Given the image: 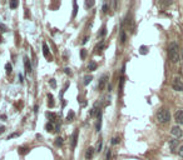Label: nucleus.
<instances>
[{
	"mask_svg": "<svg viewBox=\"0 0 183 160\" xmlns=\"http://www.w3.org/2000/svg\"><path fill=\"white\" fill-rule=\"evenodd\" d=\"M168 56L172 63H177L179 60V48L176 43H171L168 48Z\"/></svg>",
	"mask_w": 183,
	"mask_h": 160,
	"instance_id": "f257e3e1",
	"label": "nucleus"
},
{
	"mask_svg": "<svg viewBox=\"0 0 183 160\" xmlns=\"http://www.w3.org/2000/svg\"><path fill=\"white\" fill-rule=\"evenodd\" d=\"M157 120L159 121L161 124H166L171 120V114L167 109H161L157 113Z\"/></svg>",
	"mask_w": 183,
	"mask_h": 160,
	"instance_id": "f03ea898",
	"label": "nucleus"
},
{
	"mask_svg": "<svg viewBox=\"0 0 183 160\" xmlns=\"http://www.w3.org/2000/svg\"><path fill=\"white\" fill-rule=\"evenodd\" d=\"M173 89L177 91H183V83H182V80L179 78H176L174 79V81H173Z\"/></svg>",
	"mask_w": 183,
	"mask_h": 160,
	"instance_id": "7ed1b4c3",
	"label": "nucleus"
},
{
	"mask_svg": "<svg viewBox=\"0 0 183 160\" xmlns=\"http://www.w3.org/2000/svg\"><path fill=\"white\" fill-rule=\"evenodd\" d=\"M171 133H172V135L174 136L176 139H178V138H181L182 136V129L179 128V126H173L172 128V130H171Z\"/></svg>",
	"mask_w": 183,
	"mask_h": 160,
	"instance_id": "20e7f679",
	"label": "nucleus"
},
{
	"mask_svg": "<svg viewBox=\"0 0 183 160\" xmlns=\"http://www.w3.org/2000/svg\"><path fill=\"white\" fill-rule=\"evenodd\" d=\"M107 80H108V74H104V75H103V76L100 78L99 83H98V89H99V90H103V89H104L105 84H107Z\"/></svg>",
	"mask_w": 183,
	"mask_h": 160,
	"instance_id": "39448f33",
	"label": "nucleus"
},
{
	"mask_svg": "<svg viewBox=\"0 0 183 160\" xmlns=\"http://www.w3.org/2000/svg\"><path fill=\"white\" fill-rule=\"evenodd\" d=\"M45 129L48 130V131H50V133H54V131H58L59 130V125H55L54 123L49 121V123L45 125Z\"/></svg>",
	"mask_w": 183,
	"mask_h": 160,
	"instance_id": "423d86ee",
	"label": "nucleus"
},
{
	"mask_svg": "<svg viewBox=\"0 0 183 160\" xmlns=\"http://www.w3.org/2000/svg\"><path fill=\"white\" fill-rule=\"evenodd\" d=\"M24 65H25L26 74H31L33 73V68H31V64L29 62V59H28V56H25V58H24Z\"/></svg>",
	"mask_w": 183,
	"mask_h": 160,
	"instance_id": "0eeeda50",
	"label": "nucleus"
},
{
	"mask_svg": "<svg viewBox=\"0 0 183 160\" xmlns=\"http://www.w3.org/2000/svg\"><path fill=\"white\" fill-rule=\"evenodd\" d=\"M174 119L178 124H183V110H178L174 114Z\"/></svg>",
	"mask_w": 183,
	"mask_h": 160,
	"instance_id": "6e6552de",
	"label": "nucleus"
},
{
	"mask_svg": "<svg viewBox=\"0 0 183 160\" xmlns=\"http://www.w3.org/2000/svg\"><path fill=\"white\" fill-rule=\"evenodd\" d=\"M99 114H100V110L98 109V103H95L94 106H93L92 109H90V113H89V115H90V116H95V115H97V116H98Z\"/></svg>",
	"mask_w": 183,
	"mask_h": 160,
	"instance_id": "1a4fd4ad",
	"label": "nucleus"
},
{
	"mask_svg": "<svg viewBox=\"0 0 183 160\" xmlns=\"http://www.w3.org/2000/svg\"><path fill=\"white\" fill-rule=\"evenodd\" d=\"M77 143H78V130L75 129V130H74V133H73V135H72V148H75Z\"/></svg>",
	"mask_w": 183,
	"mask_h": 160,
	"instance_id": "9d476101",
	"label": "nucleus"
},
{
	"mask_svg": "<svg viewBox=\"0 0 183 160\" xmlns=\"http://www.w3.org/2000/svg\"><path fill=\"white\" fill-rule=\"evenodd\" d=\"M93 155H94V149L93 148H88L87 149V153H85V159H92L93 158Z\"/></svg>",
	"mask_w": 183,
	"mask_h": 160,
	"instance_id": "9b49d317",
	"label": "nucleus"
},
{
	"mask_svg": "<svg viewBox=\"0 0 183 160\" xmlns=\"http://www.w3.org/2000/svg\"><path fill=\"white\" fill-rule=\"evenodd\" d=\"M43 54H44V56L46 59L50 56L49 55V48H48V44H46V43H43Z\"/></svg>",
	"mask_w": 183,
	"mask_h": 160,
	"instance_id": "f8f14e48",
	"label": "nucleus"
},
{
	"mask_svg": "<svg viewBox=\"0 0 183 160\" xmlns=\"http://www.w3.org/2000/svg\"><path fill=\"white\" fill-rule=\"evenodd\" d=\"M177 145H178V140H176V139H172L169 142V147H171L172 152H174V149L177 148Z\"/></svg>",
	"mask_w": 183,
	"mask_h": 160,
	"instance_id": "ddd939ff",
	"label": "nucleus"
},
{
	"mask_svg": "<svg viewBox=\"0 0 183 160\" xmlns=\"http://www.w3.org/2000/svg\"><path fill=\"white\" fill-rule=\"evenodd\" d=\"M46 118H48L51 123H54L55 119H57V114H54V113H46Z\"/></svg>",
	"mask_w": 183,
	"mask_h": 160,
	"instance_id": "4468645a",
	"label": "nucleus"
},
{
	"mask_svg": "<svg viewBox=\"0 0 183 160\" xmlns=\"http://www.w3.org/2000/svg\"><path fill=\"white\" fill-rule=\"evenodd\" d=\"M95 69H97V63L95 62H90L88 64V70H89V72H94Z\"/></svg>",
	"mask_w": 183,
	"mask_h": 160,
	"instance_id": "2eb2a0df",
	"label": "nucleus"
},
{
	"mask_svg": "<svg viewBox=\"0 0 183 160\" xmlns=\"http://www.w3.org/2000/svg\"><path fill=\"white\" fill-rule=\"evenodd\" d=\"M119 34H120V43L122 44H124L125 43V40H127V36H125V31L122 29L120 31H119Z\"/></svg>",
	"mask_w": 183,
	"mask_h": 160,
	"instance_id": "dca6fc26",
	"label": "nucleus"
},
{
	"mask_svg": "<svg viewBox=\"0 0 183 160\" xmlns=\"http://www.w3.org/2000/svg\"><path fill=\"white\" fill-rule=\"evenodd\" d=\"M92 80H93V76H92V75H87V76H84V81H83V84H84V85H88V84L90 83Z\"/></svg>",
	"mask_w": 183,
	"mask_h": 160,
	"instance_id": "f3484780",
	"label": "nucleus"
},
{
	"mask_svg": "<svg viewBox=\"0 0 183 160\" xmlns=\"http://www.w3.org/2000/svg\"><path fill=\"white\" fill-rule=\"evenodd\" d=\"M48 99H49V101H48V105H49V108H53V106H54L53 95H51V94H48Z\"/></svg>",
	"mask_w": 183,
	"mask_h": 160,
	"instance_id": "a211bd4d",
	"label": "nucleus"
},
{
	"mask_svg": "<svg viewBox=\"0 0 183 160\" xmlns=\"http://www.w3.org/2000/svg\"><path fill=\"white\" fill-rule=\"evenodd\" d=\"M105 34H107V28H105L104 25H103V26H102V29H100V31H99V34H98V36L103 38V36H104Z\"/></svg>",
	"mask_w": 183,
	"mask_h": 160,
	"instance_id": "6ab92c4d",
	"label": "nucleus"
},
{
	"mask_svg": "<svg viewBox=\"0 0 183 160\" xmlns=\"http://www.w3.org/2000/svg\"><path fill=\"white\" fill-rule=\"evenodd\" d=\"M77 11H78V4H77V1H74L73 3V18H75Z\"/></svg>",
	"mask_w": 183,
	"mask_h": 160,
	"instance_id": "aec40b11",
	"label": "nucleus"
},
{
	"mask_svg": "<svg viewBox=\"0 0 183 160\" xmlns=\"http://www.w3.org/2000/svg\"><path fill=\"white\" fill-rule=\"evenodd\" d=\"M73 119H74V111H73V110H69L68 115H67V120H68V121H72Z\"/></svg>",
	"mask_w": 183,
	"mask_h": 160,
	"instance_id": "412c9836",
	"label": "nucleus"
},
{
	"mask_svg": "<svg viewBox=\"0 0 183 160\" xmlns=\"http://www.w3.org/2000/svg\"><path fill=\"white\" fill-rule=\"evenodd\" d=\"M5 70H6V73H8V74H11V72H13V67H11V64H10V63H8V64L5 65Z\"/></svg>",
	"mask_w": 183,
	"mask_h": 160,
	"instance_id": "4be33fe9",
	"label": "nucleus"
},
{
	"mask_svg": "<svg viewBox=\"0 0 183 160\" xmlns=\"http://www.w3.org/2000/svg\"><path fill=\"white\" fill-rule=\"evenodd\" d=\"M49 84H50V86L53 88V89L57 88V81H55V79H50L49 80Z\"/></svg>",
	"mask_w": 183,
	"mask_h": 160,
	"instance_id": "5701e85b",
	"label": "nucleus"
},
{
	"mask_svg": "<svg viewBox=\"0 0 183 160\" xmlns=\"http://www.w3.org/2000/svg\"><path fill=\"white\" fill-rule=\"evenodd\" d=\"M55 145H57V147H62V145H63V139L62 138H57V140H55Z\"/></svg>",
	"mask_w": 183,
	"mask_h": 160,
	"instance_id": "b1692460",
	"label": "nucleus"
},
{
	"mask_svg": "<svg viewBox=\"0 0 183 160\" xmlns=\"http://www.w3.org/2000/svg\"><path fill=\"white\" fill-rule=\"evenodd\" d=\"M102 148H103V142H102V140H99V143L97 144V152L98 153L102 152Z\"/></svg>",
	"mask_w": 183,
	"mask_h": 160,
	"instance_id": "393cba45",
	"label": "nucleus"
},
{
	"mask_svg": "<svg viewBox=\"0 0 183 160\" xmlns=\"http://www.w3.org/2000/svg\"><path fill=\"white\" fill-rule=\"evenodd\" d=\"M120 142V139L118 138V136H115V138H113V139H112V145H117V144H118Z\"/></svg>",
	"mask_w": 183,
	"mask_h": 160,
	"instance_id": "a878e982",
	"label": "nucleus"
},
{
	"mask_svg": "<svg viewBox=\"0 0 183 160\" xmlns=\"http://www.w3.org/2000/svg\"><path fill=\"white\" fill-rule=\"evenodd\" d=\"M18 150H19V154L24 155V154H26V153H28V150H29V149H26V148H19Z\"/></svg>",
	"mask_w": 183,
	"mask_h": 160,
	"instance_id": "bb28decb",
	"label": "nucleus"
},
{
	"mask_svg": "<svg viewBox=\"0 0 183 160\" xmlns=\"http://www.w3.org/2000/svg\"><path fill=\"white\" fill-rule=\"evenodd\" d=\"M18 5H19V3H18L16 0H14V1H10V8H11V9H15Z\"/></svg>",
	"mask_w": 183,
	"mask_h": 160,
	"instance_id": "cd10ccee",
	"label": "nucleus"
},
{
	"mask_svg": "<svg viewBox=\"0 0 183 160\" xmlns=\"http://www.w3.org/2000/svg\"><path fill=\"white\" fill-rule=\"evenodd\" d=\"M85 56H87V50L85 49H82L80 50V58L84 60V59H85Z\"/></svg>",
	"mask_w": 183,
	"mask_h": 160,
	"instance_id": "c85d7f7f",
	"label": "nucleus"
},
{
	"mask_svg": "<svg viewBox=\"0 0 183 160\" xmlns=\"http://www.w3.org/2000/svg\"><path fill=\"white\" fill-rule=\"evenodd\" d=\"M108 10H109V5H108L107 3H104V5H103V13H108Z\"/></svg>",
	"mask_w": 183,
	"mask_h": 160,
	"instance_id": "c756f323",
	"label": "nucleus"
},
{
	"mask_svg": "<svg viewBox=\"0 0 183 160\" xmlns=\"http://www.w3.org/2000/svg\"><path fill=\"white\" fill-rule=\"evenodd\" d=\"M103 49H104V43H103V41H102V43H100V44H99V45H98L97 48H95V50H99V51H100V50H103Z\"/></svg>",
	"mask_w": 183,
	"mask_h": 160,
	"instance_id": "7c9ffc66",
	"label": "nucleus"
},
{
	"mask_svg": "<svg viewBox=\"0 0 183 160\" xmlns=\"http://www.w3.org/2000/svg\"><path fill=\"white\" fill-rule=\"evenodd\" d=\"M139 53H140V54H147V46H142Z\"/></svg>",
	"mask_w": 183,
	"mask_h": 160,
	"instance_id": "2f4dec72",
	"label": "nucleus"
},
{
	"mask_svg": "<svg viewBox=\"0 0 183 160\" xmlns=\"http://www.w3.org/2000/svg\"><path fill=\"white\" fill-rule=\"evenodd\" d=\"M64 73L67 74V75H72V69H70V68H65L64 69Z\"/></svg>",
	"mask_w": 183,
	"mask_h": 160,
	"instance_id": "473e14b6",
	"label": "nucleus"
},
{
	"mask_svg": "<svg viewBox=\"0 0 183 160\" xmlns=\"http://www.w3.org/2000/svg\"><path fill=\"white\" fill-rule=\"evenodd\" d=\"M93 5H94V1H85V6L87 8H92Z\"/></svg>",
	"mask_w": 183,
	"mask_h": 160,
	"instance_id": "72a5a7b5",
	"label": "nucleus"
},
{
	"mask_svg": "<svg viewBox=\"0 0 183 160\" xmlns=\"http://www.w3.org/2000/svg\"><path fill=\"white\" fill-rule=\"evenodd\" d=\"M112 158V150L110 149H108V153H107V160H110Z\"/></svg>",
	"mask_w": 183,
	"mask_h": 160,
	"instance_id": "f704fd0d",
	"label": "nucleus"
},
{
	"mask_svg": "<svg viewBox=\"0 0 183 160\" xmlns=\"http://www.w3.org/2000/svg\"><path fill=\"white\" fill-rule=\"evenodd\" d=\"M178 154H179V156L183 158V147L179 148V150H178Z\"/></svg>",
	"mask_w": 183,
	"mask_h": 160,
	"instance_id": "c9c22d12",
	"label": "nucleus"
},
{
	"mask_svg": "<svg viewBox=\"0 0 183 160\" xmlns=\"http://www.w3.org/2000/svg\"><path fill=\"white\" fill-rule=\"evenodd\" d=\"M88 40H89V38L85 36V38H84V39L82 40V44H83V45H84V44H87V41H88Z\"/></svg>",
	"mask_w": 183,
	"mask_h": 160,
	"instance_id": "e433bc0d",
	"label": "nucleus"
},
{
	"mask_svg": "<svg viewBox=\"0 0 183 160\" xmlns=\"http://www.w3.org/2000/svg\"><path fill=\"white\" fill-rule=\"evenodd\" d=\"M18 135H19V133H14V134H11V135H9L8 140H9V139H11V138H14V136H18Z\"/></svg>",
	"mask_w": 183,
	"mask_h": 160,
	"instance_id": "4c0bfd02",
	"label": "nucleus"
},
{
	"mask_svg": "<svg viewBox=\"0 0 183 160\" xmlns=\"http://www.w3.org/2000/svg\"><path fill=\"white\" fill-rule=\"evenodd\" d=\"M23 79H24V78H23V75H21V74H19V81H20V83H23V81H24V80H23Z\"/></svg>",
	"mask_w": 183,
	"mask_h": 160,
	"instance_id": "58836bf2",
	"label": "nucleus"
},
{
	"mask_svg": "<svg viewBox=\"0 0 183 160\" xmlns=\"http://www.w3.org/2000/svg\"><path fill=\"white\" fill-rule=\"evenodd\" d=\"M4 130H5V128H4V126H0V134L4 133Z\"/></svg>",
	"mask_w": 183,
	"mask_h": 160,
	"instance_id": "ea45409f",
	"label": "nucleus"
},
{
	"mask_svg": "<svg viewBox=\"0 0 183 160\" xmlns=\"http://www.w3.org/2000/svg\"><path fill=\"white\" fill-rule=\"evenodd\" d=\"M34 111H35V113L38 111V105H35V106H34Z\"/></svg>",
	"mask_w": 183,
	"mask_h": 160,
	"instance_id": "a19ab883",
	"label": "nucleus"
}]
</instances>
